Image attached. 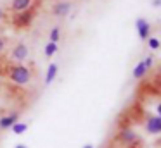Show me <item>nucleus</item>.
Segmentation results:
<instances>
[{
	"instance_id": "1",
	"label": "nucleus",
	"mask_w": 161,
	"mask_h": 148,
	"mask_svg": "<svg viewBox=\"0 0 161 148\" xmlns=\"http://www.w3.org/2000/svg\"><path fill=\"white\" fill-rule=\"evenodd\" d=\"M7 74L16 84H26V83L31 79V72H30V69L26 67V65H23V64H14V65L11 64Z\"/></svg>"
},
{
	"instance_id": "2",
	"label": "nucleus",
	"mask_w": 161,
	"mask_h": 148,
	"mask_svg": "<svg viewBox=\"0 0 161 148\" xmlns=\"http://www.w3.org/2000/svg\"><path fill=\"white\" fill-rule=\"evenodd\" d=\"M35 16H36V7H35V5H30L28 9L21 10V12H16L14 19H12V23H14V28H18V29L28 28L30 24L33 23Z\"/></svg>"
},
{
	"instance_id": "3",
	"label": "nucleus",
	"mask_w": 161,
	"mask_h": 148,
	"mask_svg": "<svg viewBox=\"0 0 161 148\" xmlns=\"http://www.w3.org/2000/svg\"><path fill=\"white\" fill-rule=\"evenodd\" d=\"M137 31H139V36L140 40H147L149 38V31H151V26L144 17H139L137 19Z\"/></svg>"
},
{
	"instance_id": "4",
	"label": "nucleus",
	"mask_w": 161,
	"mask_h": 148,
	"mask_svg": "<svg viewBox=\"0 0 161 148\" xmlns=\"http://www.w3.org/2000/svg\"><path fill=\"white\" fill-rule=\"evenodd\" d=\"M18 119H19L18 112L9 114V115H4L2 119H0V129H9V127H12L16 122H18Z\"/></svg>"
},
{
	"instance_id": "5",
	"label": "nucleus",
	"mask_w": 161,
	"mask_h": 148,
	"mask_svg": "<svg viewBox=\"0 0 161 148\" xmlns=\"http://www.w3.org/2000/svg\"><path fill=\"white\" fill-rule=\"evenodd\" d=\"M146 129L149 131V133H153V134H158L161 131V119L158 115L149 117V119H147V122H146Z\"/></svg>"
},
{
	"instance_id": "6",
	"label": "nucleus",
	"mask_w": 161,
	"mask_h": 148,
	"mask_svg": "<svg viewBox=\"0 0 161 148\" xmlns=\"http://www.w3.org/2000/svg\"><path fill=\"white\" fill-rule=\"evenodd\" d=\"M12 57L16 59V60H25L26 57H28V47H26L25 43H18L14 47V50H12Z\"/></svg>"
},
{
	"instance_id": "7",
	"label": "nucleus",
	"mask_w": 161,
	"mask_h": 148,
	"mask_svg": "<svg viewBox=\"0 0 161 148\" xmlns=\"http://www.w3.org/2000/svg\"><path fill=\"white\" fill-rule=\"evenodd\" d=\"M69 9H71V3L69 2H59V3L54 5V16L63 17V16H66V14L69 12Z\"/></svg>"
},
{
	"instance_id": "8",
	"label": "nucleus",
	"mask_w": 161,
	"mask_h": 148,
	"mask_svg": "<svg viewBox=\"0 0 161 148\" xmlns=\"http://www.w3.org/2000/svg\"><path fill=\"white\" fill-rule=\"evenodd\" d=\"M33 3V0H12V10L14 12H21V10L28 9Z\"/></svg>"
},
{
	"instance_id": "9",
	"label": "nucleus",
	"mask_w": 161,
	"mask_h": 148,
	"mask_svg": "<svg viewBox=\"0 0 161 148\" xmlns=\"http://www.w3.org/2000/svg\"><path fill=\"white\" fill-rule=\"evenodd\" d=\"M56 76H57V64H50L45 74V84H50L56 79Z\"/></svg>"
},
{
	"instance_id": "10",
	"label": "nucleus",
	"mask_w": 161,
	"mask_h": 148,
	"mask_svg": "<svg viewBox=\"0 0 161 148\" xmlns=\"http://www.w3.org/2000/svg\"><path fill=\"white\" fill-rule=\"evenodd\" d=\"M146 72H147V69H146V65L142 64V62H139V64H137V67L133 69V78H144V76H146Z\"/></svg>"
},
{
	"instance_id": "11",
	"label": "nucleus",
	"mask_w": 161,
	"mask_h": 148,
	"mask_svg": "<svg viewBox=\"0 0 161 148\" xmlns=\"http://www.w3.org/2000/svg\"><path fill=\"white\" fill-rule=\"evenodd\" d=\"M57 52V45L52 43V41H49V43L45 45V55L47 57H50V55H54Z\"/></svg>"
},
{
	"instance_id": "12",
	"label": "nucleus",
	"mask_w": 161,
	"mask_h": 148,
	"mask_svg": "<svg viewBox=\"0 0 161 148\" xmlns=\"http://www.w3.org/2000/svg\"><path fill=\"white\" fill-rule=\"evenodd\" d=\"M119 138H121L123 141H133L135 140V133H132V131H121V133H119Z\"/></svg>"
},
{
	"instance_id": "13",
	"label": "nucleus",
	"mask_w": 161,
	"mask_h": 148,
	"mask_svg": "<svg viewBox=\"0 0 161 148\" xmlns=\"http://www.w3.org/2000/svg\"><path fill=\"white\" fill-rule=\"evenodd\" d=\"M26 129H28V126H26L25 122H16L14 126H12V131H14L16 134H21V133H25Z\"/></svg>"
},
{
	"instance_id": "14",
	"label": "nucleus",
	"mask_w": 161,
	"mask_h": 148,
	"mask_svg": "<svg viewBox=\"0 0 161 148\" xmlns=\"http://www.w3.org/2000/svg\"><path fill=\"white\" fill-rule=\"evenodd\" d=\"M59 36H61V31H59V28H54V29L50 31V41H52V43H57V40H59Z\"/></svg>"
},
{
	"instance_id": "15",
	"label": "nucleus",
	"mask_w": 161,
	"mask_h": 148,
	"mask_svg": "<svg viewBox=\"0 0 161 148\" xmlns=\"http://www.w3.org/2000/svg\"><path fill=\"white\" fill-rule=\"evenodd\" d=\"M147 43H149V47L153 48V50H158V48H159V40H158V38H147Z\"/></svg>"
},
{
	"instance_id": "16",
	"label": "nucleus",
	"mask_w": 161,
	"mask_h": 148,
	"mask_svg": "<svg viewBox=\"0 0 161 148\" xmlns=\"http://www.w3.org/2000/svg\"><path fill=\"white\" fill-rule=\"evenodd\" d=\"M142 64L146 65V69H149L151 65H153V57H147V59H144V60H142Z\"/></svg>"
},
{
	"instance_id": "17",
	"label": "nucleus",
	"mask_w": 161,
	"mask_h": 148,
	"mask_svg": "<svg viewBox=\"0 0 161 148\" xmlns=\"http://www.w3.org/2000/svg\"><path fill=\"white\" fill-rule=\"evenodd\" d=\"M5 45H7V40H5L4 36H0V52H2V50L5 48Z\"/></svg>"
},
{
	"instance_id": "18",
	"label": "nucleus",
	"mask_w": 161,
	"mask_h": 148,
	"mask_svg": "<svg viewBox=\"0 0 161 148\" xmlns=\"http://www.w3.org/2000/svg\"><path fill=\"white\" fill-rule=\"evenodd\" d=\"M153 3H154V5H156V7H158V5H159V3H161V0H154V2H153Z\"/></svg>"
},
{
	"instance_id": "19",
	"label": "nucleus",
	"mask_w": 161,
	"mask_h": 148,
	"mask_svg": "<svg viewBox=\"0 0 161 148\" xmlns=\"http://www.w3.org/2000/svg\"><path fill=\"white\" fill-rule=\"evenodd\" d=\"M16 148H26L25 145H16Z\"/></svg>"
},
{
	"instance_id": "20",
	"label": "nucleus",
	"mask_w": 161,
	"mask_h": 148,
	"mask_svg": "<svg viewBox=\"0 0 161 148\" xmlns=\"http://www.w3.org/2000/svg\"><path fill=\"white\" fill-rule=\"evenodd\" d=\"M83 148H94V146H92V145H85Z\"/></svg>"
},
{
	"instance_id": "21",
	"label": "nucleus",
	"mask_w": 161,
	"mask_h": 148,
	"mask_svg": "<svg viewBox=\"0 0 161 148\" xmlns=\"http://www.w3.org/2000/svg\"><path fill=\"white\" fill-rule=\"evenodd\" d=\"M2 17H4V12H2V10H0V19H2Z\"/></svg>"
}]
</instances>
